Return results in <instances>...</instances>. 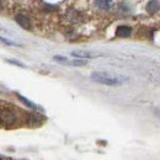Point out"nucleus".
Returning a JSON list of instances; mask_svg holds the SVG:
<instances>
[{"instance_id": "obj_13", "label": "nucleus", "mask_w": 160, "mask_h": 160, "mask_svg": "<svg viewBox=\"0 0 160 160\" xmlns=\"http://www.w3.org/2000/svg\"><path fill=\"white\" fill-rule=\"evenodd\" d=\"M0 160H2V159H0Z\"/></svg>"}, {"instance_id": "obj_2", "label": "nucleus", "mask_w": 160, "mask_h": 160, "mask_svg": "<svg viewBox=\"0 0 160 160\" xmlns=\"http://www.w3.org/2000/svg\"><path fill=\"white\" fill-rule=\"evenodd\" d=\"M18 122V115L12 108L9 107H4L0 110V123L6 126V127H11Z\"/></svg>"}, {"instance_id": "obj_5", "label": "nucleus", "mask_w": 160, "mask_h": 160, "mask_svg": "<svg viewBox=\"0 0 160 160\" xmlns=\"http://www.w3.org/2000/svg\"><path fill=\"white\" fill-rule=\"evenodd\" d=\"M72 56L75 57V58H79V59H86V58L89 59V58H95L99 54L91 53V52H86V51H74V52H72Z\"/></svg>"}, {"instance_id": "obj_6", "label": "nucleus", "mask_w": 160, "mask_h": 160, "mask_svg": "<svg viewBox=\"0 0 160 160\" xmlns=\"http://www.w3.org/2000/svg\"><path fill=\"white\" fill-rule=\"evenodd\" d=\"M132 33V28L129 26H118L116 30V36L118 37H129Z\"/></svg>"}, {"instance_id": "obj_7", "label": "nucleus", "mask_w": 160, "mask_h": 160, "mask_svg": "<svg viewBox=\"0 0 160 160\" xmlns=\"http://www.w3.org/2000/svg\"><path fill=\"white\" fill-rule=\"evenodd\" d=\"M160 9V2L158 0H150L147 5V11L149 14H155L157 11H159Z\"/></svg>"}, {"instance_id": "obj_3", "label": "nucleus", "mask_w": 160, "mask_h": 160, "mask_svg": "<svg viewBox=\"0 0 160 160\" xmlns=\"http://www.w3.org/2000/svg\"><path fill=\"white\" fill-rule=\"evenodd\" d=\"M53 59L56 62H59L62 64H65V65H74V67H81V65H85L86 62L81 59H77V60H69L65 57H60V56H56L53 57Z\"/></svg>"}, {"instance_id": "obj_1", "label": "nucleus", "mask_w": 160, "mask_h": 160, "mask_svg": "<svg viewBox=\"0 0 160 160\" xmlns=\"http://www.w3.org/2000/svg\"><path fill=\"white\" fill-rule=\"evenodd\" d=\"M91 79L99 84L102 85H108V86H116V85H121L124 82V78L122 77H117V75H112L110 73L106 72H94L91 74Z\"/></svg>"}, {"instance_id": "obj_11", "label": "nucleus", "mask_w": 160, "mask_h": 160, "mask_svg": "<svg viewBox=\"0 0 160 160\" xmlns=\"http://www.w3.org/2000/svg\"><path fill=\"white\" fill-rule=\"evenodd\" d=\"M10 63H12V64H16V65H19V67H22L23 68V65L21 64V63H19V62H15V60H9Z\"/></svg>"}, {"instance_id": "obj_12", "label": "nucleus", "mask_w": 160, "mask_h": 160, "mask_svg": "<svg viewBox=\"0 0 160 160\" xmlns=\"http://www.w3.org/2000/svg\"><path fill=\"white\" fill-rule=\"evenodd\" d=\"M4 31H5V30H4L2 27H0V32H4Z\"/></svg>"}, {"instance_id": "obj_4", "label": "nucleus", "mask_w": 160, "mask_h": 160, "mask_svg": "<svg viewBox=\"0 0 160 160\" xmlns=\"http://www.w3.org/2000/svg\"><path fill=\"white\" fill-rule=\"evenodd\" d=\"M15 21L20 25L22 28L28 30V28L31 27V21H30V19H28L26 15H23V14H19V15H16V16H15Z\"/></svg>"}, {"instance_id": "obj_8", "label": "nucleus", "mask_w": 160, "mask_h": 160, "mask_svg": "<svg viewBox=\"0 0 160 160\" xmlns=\"http://www.w3.org/2000/svg\"><path fill=\"white\" fill-rule=\"evenodd\" d=\"M98 8H100L101 10H110L113 6V1L112 0H95Z\"/></svg>"}, {"instance_id": "obj_9", "label": "nucleus", "mask_w": 160, "mask_h": 160, "mask_svg": "<svg viewBox=\"0 0 160 160\" xmlns=\"http://www.w3.org/2000/svg\"><path fill=\"white\" fill-rule=\"evenodd\" d=\"M19 99H20V100L22 101V102H23V103H25L27 107H30V108H35V110H36V108H38V107H37V106H36L33 102L28 101L27 99H26V98H23V96H21V95H19Z\"/></svg>"}, {"instance_id": "obj_10", "label": "nucleus", "mask_w": 160, "mask_h": 160, "mask_svg": "<svg viewBox=\"0 0 160 160\" xmlns=\"http://www.w3.org/2000/svg\"><path fill=\"white\" fill-rule=\"evenodd\" d=\"M0 41H1L2 43H6L8 46H20V44H18V43H15L14 41L8 40V38H5V37H1V36H0Z\"/></svg>"}]
</instances>
